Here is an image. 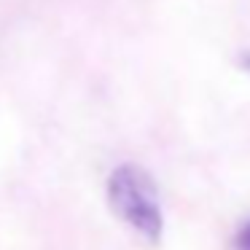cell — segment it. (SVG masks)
<instances>
[{
	"label": "cell",
	"instance_id": "7a4b0ae2",
	"mask_svg": "<svg viewBox=\"0 0 250 250\" xmlns=\"http://www.w3.org/2000/svg\"><path fill=\"white\" fill-rule=\"evenodd\" d=\"M231 250H250V223H245L231 242Z\"/></svg>",
	"mask_w": 250,
	"mask_h": 250
},
{
	"label": "cell",
	"instance_id": "6da1fadb",
	"mask_svg": "<svg viewBox=\"0 0 250 250\" xmlns=\"http://www.w3.org/2000/svg\"><path fill=\"white\" fill-rule=\"evenodd\" d=\"M108 205L124 226H129L148 245H159L164 237V212L159 188L151 172L140 164H119L108 175Z\"/></svg>",
	"mask_w": 250,
	"mask_h": 250
}]
</instances>
